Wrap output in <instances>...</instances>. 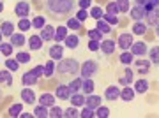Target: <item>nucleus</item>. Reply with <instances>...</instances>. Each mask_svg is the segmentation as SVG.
Returning a JSON list of instances; mask_svg holds the SVG:
<instances>
[{
	"mask_svg": "<svg viewBox=\"0 0 159 118\" xmlns=\"http://www.w3.org/2000/svg\"><path fill=\"white\" fill-rule=\"evenodd\" d=\"M74 0H48V9H50L57 18L67 16L73 11Z\"/></svg>",
	"mask_w": 159,
	"mask_h": 118,
	"instance_id": "1",
	"label": "nucleus"
},
{
	"mask_svg": "<svg viewBox=\"0 0 159 118\" xmlns=\"http://www.w3.org/2000/svg\"><path fill=\"white\" fill-rule=\"evenodd\" d=\"M44 74V67L43 65H37V67H34L32 71H29V72H25L23 74V78H21V83L25 85V86H30V85H35L37 83V79L41 78Z\"/></svg>",
	"mask_w": 159,
	"mask_h": 118,
	"instance_id": "2",
	"label": "nucleus"
},
{
	"mask_svg": "<svg viewBox=\"0 0 159 118\" xmlns=\"http://www.w3.org/2000/svg\"><path fill=\"white\" fill-rule=\"evenodd\" d=\"M58 71L62 74H78L80 65L74 58H66V60H60L58 63Z\"/></svg>",
	"mask_w": 159,
	"mask_h": 118,
	"instance_id": "3",
	"label": "nucleus"
},
{
	"mask_svg": "<svg viewBox=\"0 0 159 118\" xmlns=\"http://www.w3.org/2000/svg\"><path fill=\"white\" fill-rule=\"evenodd\" d=\"M97 72V63L94 60H87L83 65H81V76L83 78H90Z\"/></svg>",
	"mask_w": 159,
	"mask_h": 118,
	"instance_id": "4",
	"label": "nucleus"
},
{
	"mask_svg": "<svg viewBox=\"0 0 159 118\" xmlns=\"http://www.w3.org/2000/svg\"><path fill=\"white\" fill-rule=\"evenodd\" d=\"M147 16V11H145V6H140V4H136V7L131 11V18L134 20V21H140L142 18Z\"/></svg>",
	"mask_w": 159,
	"mask_h": 118,
	"instance_id": "5",
	"label": "nucleus"
},
{
	"mask_svg": "<svg viewBox=\"0 0 159 118\" xmlns=\"http://www.w3.org/2000/svg\"><path fill=\"white\" fill-rule=\"evenodd\" d=\"M64 55V46L62 44H53L50 48V58L51 60H60Z\"/></svg>",
	"mask_w": 159,
	"mask_h": 118,
	"instance_id": "6",
	"label": "nucleus"
},
{
	"mask_svg": "<svg viewBox=\"0 0 159 118\" xmlns=\"http://www.w3.org/2000/svg\"><path fill=\"white\" fill-rule=\"evenodd\" d=\"M41 39L43 41L55 39V28L51 27V25H44V27H43V32H41Z\"/></svg>",
	"mask_w": 159,
	"mask_h": 118,
	"instance_id": "7",
	"label": "nucleus"
},
{
	"mask_svg": "<svg viewBox=\"0 0 159 118\" xmlns=\"http://www.w3.org/2000/svg\"><path fill=\"white\" fill-rule=\"evenodd\" d=\"M131 44H133V35L131 34H120L119 35V46L122 48V50L131 48Z\"/></svg>",
	"mask_w": 159,
	"mask_h": 118,
	"instance_id": "8",
	"label": "nucleus"
},
{
	"mask_svg": "<svg viewBox=\"0 0 159 118\" xmlns=\"http://www.w3.org/2000/svg\"><path fill=\"white\" fill-rule=\"evenodd\" d=\"M29 11H30V7H29L27 2H18L16 7H14V12H16L20 18H25L27 14H29Z\"/></svg>",
	"mask_w": 159,
	"mask_h": 118,
	"instance_id": "9",
	"label": "nucleus"
},
{
	"mask_svg": "<svg viewBox=\"0 0 159 118\" xmlns=\"http://www.w3.org/2000/svg\"><path fill=\"white\" fill-rule=\"evenodd\" d=\"M104 97H106L108 101H117V99H120V90L117 86H108L106 92H104Z\"/></svg>",
	"mask_w": 159,
	"mask_h": 118,
	"instance_id": "10",
	"label": "nucleus"
},
{
	"mask_svg": "<svg viewBox=\"0 0 159 118\" xmlns=\"http://www.w3.org/2000/svg\"><path fill=\"white\" fill-rule=\"evenodd\" d=\"M131 53L133 55H145L147 53V46H145V42H133L131 44Z\"/></svg>",
	"mask_w": 159,
	"mask_h": 118,
	"instance_id": "11",
	"label": "nucleus"
},
{
	"mask_svg": "<svg viewBox=\"0 0 159 118\" xmlns=\"http://www.w3.org/2000/svg\"><path fill=\"white\" fill-rule=\"evenodd\" d=\"M57 97H58V99H62V101L69 99V97H71V90H69V86H66V85H58V86H57Z\"/></svg>",
	"mask_w": 159,
	"mask_h": 118,
	"instance_id": "12",
	"label": "nucleus"
},
{
	"mask_svg": "<svg viewBox=\"0 0 159 118\" xmlns=\"http://www.w3.org/2000/svg\"><path fill=\"white\" fill-rule=\"evenodd\" d=\"M115 46H117V44H115L113 41L108 39V41H102V42H101V50H102L104 55H111V53L115 51Z\"/></svg>",
	"mask_w": 159,
	"mask_h": 118,
	"instance_id": "13",
	"label": "nucleus"
},
{
	"mask_svg": "<svg viewBox=\"0 0 159 118\" xmlns=\"http://www.w3.org/2000/svg\"><path fill=\"white\" fill-rule=\"evenodd\" d=\"M150 69V60H136V71L140 74H147Z\"/></svg>",
	"mask_w": 159,
	"mask_h": 118,
	"instance_id": "14",
	"label": "nucleus"
},
{
	"mask_svg": "<svg viewBox=\"0 0 159 118\" xmlns=\"http://www.w3.org/2000/svg\"><path fill=\"white\" fill-rule=\"evenodd\" d=\"M85 104L92 109H97V107L101 106V97L99 95H90L89 99H85Z\"/></svg>",
	"mask_w": 159,
	"mask_h": 118,
	"instance_id": "15",
	"label": "nucleus"
},
{
	"mask_svg": "<svg viewBox=\"0 0 159 118\" xmlns=\"http://www.w3.org/2000/svg\"><path fill=\"white\" fill-rule=\"evenodd\" d=\"M39 102L43 104V106H46V107H51L53 104H55V97L51 95V94H43L41 99H39Z\"/></svg>",
	"mask_w": 159,
	"mask_h": 118,
	"instance_id": "16",
	"label": "nucleus"
},
{
	"mask_svg": "<svg viewBox=\"0 0 159 118\" xmlns=\"http://www.w3.org/2000/svg\"><path fill=\"white\" fill-rule=\"evenodd\" d=\"M21 99L27 102V104H32V102L35 101V94L30 90V88H25V90H21Z\"/></svg>",
	"mask_w": 159,
	"mask_h": 118,
	"instance_id": "17",
	"label": "nucleus"
},
{
	"mask_svg": "<svg viewBox=\"0 0 159 118\" xmlns=\"http://www.w3.org/2000/svg\"><path fill=\"white\" fill-rule=\"evenodd\" d=\"M120 97H122V101H125V102L133 101V97H134V88H131V86H125L124 90L120 92Z\"/></svg>",
	"mask_w": 159,
	"mask_h": 118,
	"instance_id": "18",
	"label": "nucleus"
},
{
	"mask_svg": "<svg viewBox=\"0 0 159 118\" xmlns=\"http://www.w3.org/2000/svg\"><path fill=\"white\" fill-rule=\"evenodd\" d=\"M29 46H30V50H41L43 48V39L37 37V35H32L29 39Z\"/></svg>",
	"mask_w": 159,
	"mask_h": 118,
	"instance_id": "19",
	"label": "nucleus"
},
{
	"mask_svg": "<svg viewBox=\"0 0 159 118\" xmlns=\"http://www.w3.org/2000/svg\"><path fill=\"white\" fill-rule=\"evenodd\" d=\"M66 37H67V28H66V27L55 28V41H57V42H62Z\"/></svg>",
	"mask_w": 159,
	"mask_h": 118,
	"instance_id": "20",
	"label": "nucleus"
},
{
	"mask_svg": "<svg viewBox=\"0 0 159 118\" xmlns=\"http://www.w3.org/2000/svg\"><path fill=\"white\" fill-rule=\"evenodd\" d=\"M0 85H7V86H11L12 85L11 72H7V71H0Z\"/></svg>",
	"mask_w": 159,
	"mask_h": 118,
	"instance_id": "21",
	"label": "nucleus"
},
{
	"mask_svg": "<svg viewBox=\"0 0 159 118\" xmlns=\"http://www.w3.org/2000/svg\"><path fill=\"white\" fill-rule=\"evenodd\" d=\"M64 41H66V46H67L69 50H74V48L78 46V42H80V37L78 35H67Z\"/></svg>",
	"mask_w": 159,
	"mask_h": 118,
	"instance_id": "22",
	"label": "nucleus"
},
{
	"mask_svg": "<svg viewBox=\"0 0 159 118\" xmlns=\"http://www.w3.org/2000/svg\"><path fill=\"white\" fill-rule=\"evenodd\" d=\"M11 44L12 46H23L25 44V35L23 34H12L11 35Z\"/></svg>",
	"mask_w": 159,
	"mask_h": 118,
	"instance_id": "23",
	"label": "nucleus"
},
{
	"mask_svg": "<svg viewBox=\"0 0 159 118\" xmlns=\"http://www.w3.org/2000/svg\"><path fill=\"white\" fill-rule=\"evenodd\" d=\"M124 78H120L119 79V83L122 85V86H125V85H129L131 81H133V71H131V69H125L124 71Z\"/></svg>",
	"mask_w": 159,
	"mask_h": 118,
	"instance_id": "24",
	"label": "nucleus"
},
{
	"mask_svg": "<svg viewBox=\"0 0 159 118\" xmlns=\"http://www.w3.org/2000/svg\"><path fill=\"white\" fill-rule=\"evenodd\" d=\"M71 102H73V106H74V107L85 106V97L80 95V94H74V95L71 97Z\"/></svg>",
	"mask_w": 159,
	"mask_h": 118,
	"instance_id": "25",
	"label": "nucleus"
},
{
	"mask_svg": "<svg viewBox=\"0 0 159 118\" xmlns=\"http://www.w3.org/2000/svg\"><path fill=\"white\" fill-rule=\"evenodd\" d=\"M34 116H37V118H46V116H50V113L46 111V106H37L34 109Z\"/></svg>",
	"mask_w": 159,
	"mask_h": 118,
	"instance_id": "26",
	"label": "nucleus"
},
{
	"mask_svg": "<svg viewBox=\"0 0 159 118\" xmlns=\"http://www.w3.org/2000/svg\"><path fill=\"white\" fill-rule=\"evenodd\" d=\"M97 30H99L101 34H108V32H111V28H110V23L102 21V20H97Z\"/></svg>",
	"mask_w": 159,
	"mask_h": 118,
	"instance_id": "27",
	"label": "nucleus"
},
{
	"mask_svg": "<svg viewBox=\"0 0 159 118\" xmlns=\"http://www.w3.org/2000/svg\"><path fill=\"white\" fill-rule=\"evenodd\" d=\"M0 30H2V34H4V35H12L14 25H12V23H9V21H4V23H2V28H0Z\"/></svg>",
	"mask_w": 159,
	"mask_h": 118,
	"instance_id": "28",
	"label": "nucleus"
},
{
	"mask_svg": "<svg viewBox=\"0 0 159 118\" xmlns=\"http://www.w3.org/2000/svg\"><path fill=\"white\" fill-rule=\"evenodd\" d=\"M147 88H148V83L145 81V79H140V81H136L134 92H138V94H143V92H147Z\"/></svg>",
	"mask_w": 159,
	"mask_h": 118,
	"instance_id": "29",
	"label": "nucleus"
},
{
	"mask_svg": "<svg viewBox=\"0 0 159 118\" xmlns=\"http://www.w3.org/2000/svg\"><path fill=\"white\" fill-rule=\"evenodd\" d=\"M157 14H159V12L156 11V9H150V11H147L148 25H156V23H157Z\"/></svg>",
	"mask_w": 159,
	"mask_h": 118,
	"instance_id": "30",
	"label": "nucleus"
},
{
	"mask_svg": "<svg viewBox=\"0 0 159 118\" xmlns=\"http://www.w3.org/2000/svg\"><path fill=\"white\" fill-rule=\"evenodd\" d=\"M150 62H152V63H159V46L150 48Z\"/></svg>",
	"mask_w": 159,
	"mask_h": 118,
	"instance_id": "31",
	"label": "nucleus"
},
{
	"mask_svg": "<svg viewBox=\"0 0 159 118\" xmlns=\"http://www.w3.org/2000/svg\"><path fill=\"white\" fill-rule=\"evenodd\" d=\"M81 86H83V92H85V94H92V90H94V86H96V85H94V81H92V79L87 78L85 81H83V85H81Z\"/></svg>",
	"mask_w": 159,
	"mask_h": 118,
	"instance_id": "32",
	"label": "nucleus"
},
{
	"mask_svg": "<svg viewBox=\"0 0 159 118\" xmlns=\"http://www.w3.org/2000/svg\"><path fill=\"white\" fill-rule=\"evenodd\" d=\"M53 71H55V63H53V60H48L46 65H44V76L50 78L51 74H53Z\"/></svg>",
	"mask_w": 159,
	"mask_h": 118,
	"instance_id": "33",
	"label": "nucleus"
},
{
	"mask_svg": "<svg viewBox=\"0 0 159 118\" xmlns=\"http://www.w3.org/2000/svg\"><path fill=\"white\" fill-rule=\"evenodd\" d=\"M21 109H23L21 104H14V106L9 109V116H20V115H21Z\"/></svg>",
	"mask_w": 159,
	"mask_h": 118,
	"instance_id": "34",
	"label": "nucleus"
},
{
	"mask_svg": "<svg viewBox=\"0 0 159 118\" xmlns=\"http://www.w3.org/2000/svg\"><path fill=\"white\" fill-rule=\"evenodd\" d=\"M133 32H134L136 35H143V34H145V25L140 23V21H136V23H134V27H133Z\"/></svg>",
	"mask_w": 159,
	"mask_h": 118,
	"instance_id": "35",
	"label": "nucleus"
},
{
	"mask_svg": "<svg viewBox=\"0 0 159 118\" xmlns=\"http://www.w3.org/2000/svg\"><path fill=\"white\" fill-rule=\"evenodd\" d=\"M117 7H119V12H125L129 9V0H117Z\"/></svg>",
	"mask_w": 159,
	"mask_h": 118,
	"instance_id": "36",
	"label": "nucleus"
},
{
	"mask_svg": "<svg viewBox=\"0 0 159 118\" xmlns=\"http://www.w3.org/2000/svg\"><path fill=\"white\" fill-rule=\"evenodd\" d=\"M81 85H83V81H81V79H74V81H71L67 86H69V90H71V92H78Z\"/></svg>",
	"mask_w": 159,
	"mask_h": 118,
	"instance_id": "37",
	"label": "nucleus"
},
{
	"mask_svg": "<svg viewBox=\"0 0 159 118\" xmlns=\"http://www.w3.org/2000/svg\"><path fill=\"white\" fill-rule=\"evenodd\" d=\"M6 65H7V69H9V71H18V67H20V62H18V60H12V58H7Z\"/></svg>",
	"mask_w": 159,
	"mask_h": 118,
	"instance_id": "38",
	"label": "nucleus"
},
{
	"mask_svg": "<svg viewBox=\"0 0 159 118\" xmlns=\"http://www.w3.org/2000/svg\"><path fill=\"white\" fill-rule=\"evenodd\" d=\"M18 27H20V30H23V32H25V30H29V28L32 27V23H30L27 18H21V20H20V23H18Z\"/></svg>",
	"mask_w": 159,
	"mask_h": 118,
	"instance_id": "39",
	"label": "nucleus"
},
{
	"mask_svg": "<svg viewBox=\"0 0 159 118\" xmlns=\"http://www.w3.org/2000/svg\"><path fill=\"white\" fill-rule=\"evenodd\" d=\"M120 62L124 63V65H129L133 62V53H122L120 55Z\"/></svg>",
	"mask_w": 159,
	"mask_h": 118,
	"instance_id": "40",
	"label": "nucleus"
},
{
	"mask_svg": "<svg viewBox=\"0 0 159 118\" xmlns=\"http://www.w3.org/2000/svg\"><path fill=\"white\" fill-rule=\"evenodd\" d=\"M96 116H99V118H106V116H110V109L108 107H97V111H96Z\"/></svg>",
	"mask_w": 159,
	"mask_h": 118,
	"instance_id": "41",
	"label": "nucleus"
},
{
	"mask_svg": "<svg viewBox=\"0 0 159 118\" xmlns=\"http://www.w3.org/2000/svg\"><path fill=\"white\" fill-rule=\"evenodd\" d=\"M50 116H51V118H60V116H64V111L60 109V107H53V106H51Z\"/></svg>",
	"mask_w": 159,
	"mask_h": 118,
	"instance_id": "42",
	"label": "nucleus"
},
{
	"mask_svg": "<svg viewBox=\"0 0 159 118\" xmlns=\"http://www.w3.org/2000/svg\"><path fill=\"white\" fill-rule=\"evenodd\" d=\"M16 58H18V62H20V63H27L30 60V55L21 51V53H18V55H16Z\"/></svg>",
	"mask_w": 159,
	"mask_h": 118,
	"instance_id": "43",
	"label": "nucleus"
},
{
	"mask_svg": "<svg viewBox=\"0 0 159 118\" xmlns=\"http://www.w3.org/2000/svg\"><path fill=\"white\" fill-rule=\"evenodd\" d=\"M0 51H2L4 55L9 56L12 53V44H2V42H0Z\"/></svg>",
	"mask_w": 159,
	"mask_h": 118,
	"instance_id": "44",
	"label": "nucleus"
},
{
	"mask_svg": "<svg viewBox=\"0 0 159 118\" xmlns=\"http://www.w3.org/2000/svg\"><path fill=\"white\" fill-rule=\"evenodd\" d=\"M32 27H34V28H43V27H44V18H43V16L34 18V21H32Z\"/></svg>",
	"mask_w": 159,
	"mask_h": 118,
	"instance_id": "45",
	"label": "nucleus"
},
{
	"mask_svg": "<svg viewBox=\"0 0 159 118\" xmlns=\"http://www.w3.org/2000/svg\"><path fill=\"white\" fill-rule=\"evenodd\" d=\"M87 35H89V37H90V39H96V41H99L101 39V32H99V30H89V32H87Z\"/></svg>",
	"mask_w": 159,
	"mask_h": 118,
	"instance_id": "46",
	"label": "nucleus"
},
{
	"mask_svg": "<svg viewBox=\"0 0 159 118\" xmlns=\"http://www.w3.org/2000/svg\"><path fill=\"white\" fill-rule=\"evenodd\" d=\"M90 16H92V18H96V20H101V16H102V11L99 9V7H92V11H90Z\"/></svg>",
	"mask_w": 159,
	"mask_h": 118,
	"instance_id": "47",
	"label": "nucleus"
},
{
	"mask_svg": "<svg viewBox=\"0 0 159 118\" xmlns=\"http://www.w3.org/2000/svg\"><path fill=\"white\" fill-rule=\"evenodd\" d=\"M64 116H67V118H74V116H80V115H78V111H76L74 107H69V109H66Z\"/></svg>",
	"mask_w": 159,
	"mask_h": 118,
	"instance_id": "48",
	"label": "nucleus"
},
{
	"mask_svg": "<svg viewBox=\"0 0 159 118\" xmlns=\"http://www.w3.org/2000/svg\"><path fill=\"white\" fill-rule=\"evenodd\" d=\"M99 48H101V44H99L96 39H90V42H89V50H90V51H97Z\"/></svg>",
	"mask_w": 159,
	"mask_h": 118,
	"instance_id": "49",
	"label": "nucleus"
},
{
	"mask_svg": "<svg viewBox=\"0 0 159 118\" xmlns=\"http://www.w3.org/2000/svg\"><path fill=\"white\" fill-rule=\"evenodd\" d=\"M106 11L110 12V14H117L119 12V7H117V4H113V2H110L108 7H106Z\"/></svg>",
	"mask_w": 159,
	"mask_h": 118,
	"instance_id": "50",
	"label": "nucleus"
},
{
	"mask_svg": "<svg viewBox=\"0 0 159 118\" xmlns=\"http://www.w3.org/2000/svg\"><path fill=\"white\" fill-rule=\"evenodd\" d=\"M81 116H83V118H90V116H94V109H92V107H89V106H87L85 109L81 111Z\"/></svg>",
	"mask_w": 159,
	"mask_h": 118,
	"instance_id": "51",
	"label": "nucleus"
},
{
	"mask_svg": "<svg viewBox=\"0 0 159 118\" xmlns=\"http://www.w3.org/2000/svg\"><path fill=\"white\" fill-rule=\"evenodd\" d=\"M104 20H106V23H110V25L119 23V20H117V16H115V14H106V16H104Z\"/></svg>",
	"mask_w": 159,
	"mask_h": 118,
	"instance_id": "52",
	"label": "nucleus"
},
{
	"mask_svg": "<svg viewBox=\"0 0 159 118\" xmlns=\"http://www.w3.org/2000/svg\"><path fill=\"white\" fill-rule=\"evenodd\" d=\"M76 20H78V21H85L87 20V12L83 11V9H80L78 14H76Z\"/></svg>",
	"mask_w": 159,
	"mask_h": 118,
	"instance_id": "53",
	"label": "nucleus"
},
{
	"mask_svg": "<svg viewBox=\"0 0 159 118\" xmlns=\"http://www.w3.org/2000/svg\"><path fill=\"white\" fill-rule=\"evenodd\" d=\"M80 23H81V21H78V20H69L67 27L69 28H80Z\"/></svg>",
	"mask_w": 159,
	"mask_h": 118,
	"instance_id": "54",
	"label": "nucleus"
},
{
	"mask_svg": "<svg viewBox=\"0 0 159 118\" xmlns=\"http://www.w3.org/2000/svg\"><path fill=\"white\" fill-rule=\"evenodd\" d=\"M89 6H90V0H80V7L81 9H87Z\"/></svg>",
	"mask_w": 159,
	"mask_h": 118,
	"instance_id": "55",
	"label": "nucleus"
},
{
	"mask_svg": "<svg viewBox=\"0 0 159 118\" xmlns=\"http://www.w3.org/2000/svg\"><path fill=\"white\" fill-rule=\"evenodd\" d=\"M136 4H140V6H145V4H147V0H136Z\"/></svg>",
	"mask_w": 159,
	"mask_h": 118,
	"instance_id": "56",
	"label": "nucleus"
},
{
	"mask_svg": "<svg viewBox=\"0 0 159 118\" xmlns=\"http://www.w3.org/2000/svg\"><path fill=\"white\" fill-rule=\"evenodd\" d=\"M156 34H157V37H159V23H156Z\"/></svg>",
	"mask_w": 159,
	"mask_h": 118,
	"instance_id": "57",
	"label": "nucleus"
},
{
	"mask_svg": "<svg viewBox=\"0 0 159 118\" xmlns=\"http://www.w3.org/2000/svg\"><path fill=\"white\" fill-rule=\"evenodd\" d=\"M2 9H4V4H2V2H0V12H2Z\"/></svg>",
	"mask_w": 159,
	"mask_h": 118,
	"instance_id": "58",
	"label": "nucleus"
},
{
	"mask_svg": "<svg viewBox=\"0 0 159 118\" xmlns=\"http://www.w3.org/2000/svg\"><path fill=\"white\" fill-rule=\"evenodd\" d=\"M156 11H157V12H159V4H157V7H156Z\"/></svg>",
	"mask_w": 159,
	"mask_h": 118,
	"instance_id": "59",
	"label": "nucleus"
},
{
	"mask_svg": "<svg viewBox=\"0 0 159 118\" xmlns=\"http://www.w3.org/2000/svg\"><path fill=\"white\" fill-rule=\"evenodd\" d=\"M0 41H2V30H0Z\"/></svg>",
	"mask_w": 159,
	"mask_h": 118,
	"instance_id": "60",
	"label": "nucleus"
}]
</instances>
